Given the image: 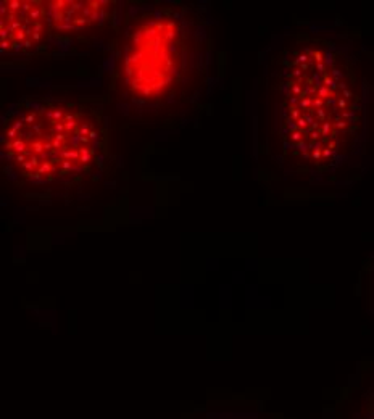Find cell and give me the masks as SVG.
<instances>
[{"mask_svg":"<svg viewBox=\"0 0 374 419\" xmlns=\"http://www.w3.org/2000/svg\"><path fill=\"white\" fill-rule=\"evenodd\" d=\"M45 3L47 16L55 50L58 47L89 45L102 37H115L121 2L113 0H49Z\"/></svg>","mask_w":374,"mask_h":419,"instance_id":"277c9868","label":"cell"},{"mask_svg":"<svg viewBox=\"0 0 374 419\" xmlns=\"http://www.w3.org/2000/svg\"><path fill=\"white\" fill-rule=\"evenodd\" d=\"M108 99L24 95L2 118L0 153L8 181L41 194L97 182L110 171Z\"/></svg>","mask_w":374,"mask_h":419,"instance_id":"7a4b0ae2","label":"cell"},{"mask_svg":"<svg viewBox=\"0 0 374 419\" xmlns=\"http://www.w3.org/2000/svg\"><path fill=\"white\" fill-rule=\"evenodd\" d=\"M55 50L50 21L42 0H3L0 3L2 61H27ZM57 52V50H55Z\"/></svg>","mask_w":374,"mask_h":419,"instance_id":"5b68a950","label":"cell"},{"mask_svg":"<svg viewBox=\"0 0 374 419\" xmlns=\"http://www.w3.org/2000/svg\"><path fill=\"white\" fill-rule=\"evenodd\" d=\"M213 20L203 2H124L111 39L108 105L127 124L173 131L205 110Z\"/></svg>","mask_w":374,"mask_h":419,"instance_id":"6da1fadb","label":"cell"},{"mask_svg":"<svg viewBox=\"0 0 374 419\" xmlns=\"http://www.w3.org/2000/svg\"><path fill=\"white\" fill-rule=\"evenodd\" d=\"M284 76L285 152L292 150L305 161H332L353 116L348 110L353 94L343 71L331 52L306 45L287 61Z\"/></svg>","mask_w":374,"mask_h":419,"instance_id":"3957f363","label":"cell"}]
</instances>
